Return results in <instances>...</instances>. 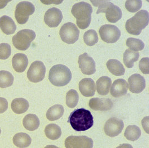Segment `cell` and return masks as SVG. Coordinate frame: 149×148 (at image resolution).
Here are the masks:
<instances>
[{
    "instance_id": "obj_28",
    "label": "cell",
    "mask_w": 149,
    "mask_h": 148,
    "mask_svg": "<svg viewBox=\"0 0 149 148\" xmlns=\"http://www.w3.org/2000/svg\"><path fill=\"white\" fill-rule=\"evenodd\" d=\"M140 54L139 52L134 51L128 49L125 51L123 54V62L127 68H132L134 67V62H136L139 60Z\"/></svg>"
},
{
    "instance_id": "obj_17",
    "label": "cell",
    "mask_w": 149,
    "mask_h": 148,
    "mask_svg": "<svg viewBox=\"0 0 149 148\" xmlns=\"http://www.w3.org/2000/svg\"><path fill=\"white\" fill-rule=\"evenodd\" d=\"M129 84L127 81L123 79L116 80L112 84L111 88V94L115 98H119L127 93Z\"/></svg>"
},
{
    "instance_id": "obj_12",
    "label": "cell",
    "mask_w": 149,
    "mask_h": 148,
    "mask_svg": "<svg viewBox=\"0 0 149 148\" xmlns=\"http://www.w3.org/2000/svg\"><path fill=\"white\" fill-rule=\"evenodd\" d=\"M123 128L124 123L123 121L116 117H112L106 122L104 131L107 136L113 137L121 133Z\"/></svg>"
},
{
    "instance_id": "obj_13",
    "label": "cell",
    "mask_w": 149,
    "mask_h": 148,
    "mask_svg": "<svg viewBox=\"0 0 149 148\" xmlns=\"http://www.w3.org/2000/svg\"><path fill=\"white\" fill-rule=\"evenodd\" d=\"M79 67L81 72L85 75H91L95 74L96 71L95 63L94 60L87 53L81 54L78 58Z\"/></svg>"
},
{
    "instance_id": "obj_20",
    "label": "cell",
    "mask_w": 149,
    "mask_h": 148,
    "mask_svg": "<svg viewBox=\"0 0 149 148\" xmlns=\"http://www.w3.org/2000/svg\"><path fill=\"white\" fill-rule=\"evenodd\" d=\"M0 28L1 30L7 35L14 34L16 30V25L10 17L3 15L0 18Z\"/></svg>"
},
{
    "instance_id": "obj_21",
    "label": "cell",
    "mask_w": 149,
    "mask_h": 148,
    "mask_svg": "<svg viewBox=\"0 0 149 148\" xmlns=\"http://www.w3.org/2000/svg\"><path fill=\"white\" fill-rule=\"evenodd\" d=\"M112 80L108 76H102L96 82L97 91L101 95H106L109 92L111 87Z\"/></svg>"
},
{
    "instance_id": "obj_36",
    "label": "cell",
    "mask_w": 149,
    "mask_h": 148,
    "mask_svg": "<svg viewBox=\"0 0 149 148\" xmlns=\"http://www.w3.org/2000/svg\"><path fill=\"white\" fill-rule=\"evenodd\" d=\"M139 68L143 74H149V58L148 57L142 58L139 62Z\"/></svg>"
},
{
    "instance_id": "obj_42",
    "label": "cell",
    "mask_w": 149,
    "mask_h": 148,
    "mask_svg": "<svg viewBox=\"0 0 149 148\" xmlns=\"http://www.w3.org/2000/svg\"><path fill=\"white\" fill-rule=\"evenodd\" d=\"M1 128H0V134H1Z\"/></svg>"
},
{
    "instance_id": "obj_3",
    "label": "cell",
    "mask_w": 149,
    "mask_h": 148,
    "mask_svg": "<svg viewBox=\"0 0 149 148\" xmlns=\"http://www.w3.org/2000/svg\"><path fill=\"white\" fill-rule=\"evenodd\" d=\"M149 14L146 10H140L127 20L125 27L129 33L139 35L149 24Z\"/></svg>"
},
{
    "instance_id": "obj_31",
    "label": "cell",
    "mask_w": 149,
    "mask_h": 148,
    "mask_svg": "<svg viewBox=\"0 0 149 148\" xmlns=\"http://www.w3.org/2000/svg\"><path fill=\"white\" fill-rule=\"evenodd\" d=\"M79 101V95L74 89L69 90L66 95V104L69 108H73L77 106Z\"/></svg>"
},
{
    "instance_id": "obj_39",
    "label": "cell",
    "mask_w": 149,
    "mask_h": 148,
    "mask_svg": "<svg viewBox=\"0 0 149 148\" xmlns=\"http://www.w3.org/2000/svg\"><path fill=\"white\" fill-rule=\"evenodd\" d=\"M10 1H0V9L4 8Z\"/></svg>"
},
{
    "instance_id": "obj_22",
    "label": "cell",
    "mask_w": 149,
    "mask_h": 148,
    "mask_svg": "<svg viewBox=\"0 0 149 148\" xmlns=\"http://www.w3.org/2000/svg\"><path fill=\"white\" fill-rule=\"evenodd\" d=\"M11 109L16 114H22L26 112L29 107L28 101L22 98H16L12 101Z\"/></svg>"
},
{
    "instance_id": "obj_27",
    "label": "cell",
    "mask_w": 149,
    "mask_h": 148,
    "mask_svg": "<svg viewBox=\"0 0 149 148\" xmlns=\"http://www.w3.org/2000/svg\"><path fill=\"white\" fill-rule=\"evenodd\" d=\"M44 131L46 136L52 140H57L61 136V128L55 123L49 124L45 128Z\"/></svg>"
},
{
    "instance_id": "obj_9",
    "label": "cell",
    "mask_w": 149,
    "mask_h": 148,
    "mask_svg": "<svg viewBox=\"0 0 149 148\" xmlns=\"http://www.w3.org/2000/svg\"><path fill=\"white\" fill-rule=\"evenodd\" d=\"M99 33L102 40L107 43H114L120 39L121 31L117 27L106 24L100 27Z\"/></svg>"
},
{
    "instance_id": "obj_37",
    "label": "cell",
    "mask_w": 149,
    "mask_h": 148,
    "mask_svg": "<svg viewBox=\"0 0 149 148\" xmlns=\"http://www.w3.org/2000/svg\"><path fill=\"white\" fill-rule=\"evenodd\" d=\"M8 108V101L2 97H0V113H3L7 111Z\"/></svg>"
},
{
    "instance_id": "obj_40",
    "label": "cell",
    "mask_w": 149,
    "mask_h": 148,
    "mask_svg": "<svg viewBox=\"0 0 149 148\" xmlns=\"http://www.w3.org/2000/svg\"><path fill=\"white\" fill-rule=\"evenodd\" d=\"M116 148H133V147L131 145L129 144H123L122 145H120Z\"/></svg>"
},
{
    "instance_id": "obj_4",
    "label": "cell",
    "mask_w": 149,
    "mask_h": 148,
    "mask_svg": "<svg viewBox=\"0 0 149 148\" xmlns=\"http://www.w3.org/2000/svg\"><path fill=\"white\" fill-rule=\"evenodd\" d=\"M72 75L70 69L65 65L58 64L51 68L49 74V80L56 87H64L72 79Z\"/></svg>"
},
{
    "instance_id": "obj_6",
    "label": "cell",
    "mask_w": 149,
    "mask_h": 148,
    "mask_svg": "<svg viewBox=\"0 0 149 148\" xmlns=\"http://www.w3.org/2000/svg\"><path fill=\"white\" fill-rule=\"evenodd\" d=\"M35 37L36 34L33 30L23 29L18 32L13 37V43L14 47L18 50L25 51L29 48Z\"/></svg>"
},
{
    "instance_id": "obj_2",
    "label": "cell",
    "mask_w": 149,
    "mask_h": 148,
    "mask_svg": "<svg viewBox=\"0 0 149 148\" xmlns=\"http://www.w3.org/2000/svg\"><path fill=\"white\" fill-rule=\"evenodd\" d=\"M92 12L91 5L86 2L77 3L72 8V13L76 18L77 24L81 29H85L89 26Z\"/></svg>"
},
{
    "instance_id": "obj_26",
    "label": "cell",
    "mask_w": 149,
    "mask_h": 148,
    "mask_svg": "<svg viewBox=\"0 0 149 148\" xmlns=\"http://www.w3.org/2000/svg\"><path fill=\"white\" fill-rule=\"evenodd\" d=\"M64 112V109L63 106L55 104L50 108L47 112L46 116L49 121H56L61 118Z\"/></svg>"
},
{
    "instance_id": "obj_32",
    "label": "cell",
    "mask_w": 149,
    "mask_h": 148,
    "mask_svg": "<svg viewBox=\"0 0 149 148\" xmlns=\"http://www.w3.org/2000/svg\"><path fill=\"white\" fill-rule=\"evenodd\" d=\"M83 40L87 46H94L98 41V37L97 32L93 29L86 32L83 35Z\"/></svg>"
},
{
    "instance_id": "obj_1",
    "label": "cell",
    "mask_w": 149,
    "mask_h": 148,
    "mask_svg": "<svg viewBox=\"0 0 149 148\" xmlns=\"http://www.w3.org/2000/svg\"><path fill=\"white\" fill-rule=\"evenodd\" d=\"M68 122L77 131H84L93 125V117L91 112L84 108L77 109L73 111L69 117Z\"/></svg>"
},
{
    "instance_id": "obj_16",
    "label": "cell",
    "mask_w": 149,
    "mask_h": 148,
    "mask_svg": "<svg viewBox=\"0 0 149 148\" xmlns=\"http://www.w3.org/2000/svg\"><path fill=\"white\" fill-rule=\"evenodd\" d=\"M113 103L109 98H93L89 101V106L94 111H106L112 109Z\"/></svg>"
},
{
    "instance_id": "obj_41",
    "label": "cell",
    "mask_w": 149,
    "mask_h": 148,
    "mask_svg": "<svg viewBox=\"0 0 149 148\" xmlns=\"http://www.w3.org/2000/svg\"><path fill=\"white\" fill-rule=\"evenodd\" d=\"M44 148H60L55 146V145H47V147H45Z\"/></svg>"
},
{
    "instance_id": "obj_11",
    "label": "cell",
    "mask_w": 149,
    "mask_h": 148,
    "mask_svg": "<svg viewBox=\"0 0 149 148\" xmlns=\"http://www.w3.org/2000/svg\"><path fill=\"white\" fill-rule=\"evenodd\" d=\"M66 148H93V141L86 136H70L65 141Z\"/></svg>"
},
{
    "instance_id": "obj_10",
    "label": "cell",
    "mask_w": 149,
    "mask_h": 148,
    "mask_svg": "<svg viewBox=\"0 0 149 148\" xmlns=\"http://www.w3.org/2000/svg\"><path fill=\"white\" fill-rule=\"evenodd\" d=\"M45 73L44 64L41 61H36L31 63L27 71V78L33 82H39L44 79Z\"/></svg>"
},
{
    "instance_id": "obj_23",
    "label": "cell",
    "mask_w": 149,
    "mask_h": 148,
    "mask_svg": "<svg viewBox=\"0 0 149 148\" xmlns=\"http://www.w3.org/2000/svg\"><path fill=\"white\" fill-rule=\"evenodd\" d=\"M31 138L29 135L20 132L15 135L13 137L14 145L19 148H26L29 147L31 143Z\"/></svg>"
},
{
    "instance_id": "obj_30",
    "label": "cell",
    "mask_w": 149,
    "mask_h": 148,
    "mask_svg": "<svg viewBox=\"0 0 149 148\" xmlns=\"http://www.w3.org/2000/svg\"><path fill=\"white\" fill-rule=\"evenodd\" d=\"M14 78L10 72L0 71V87L6 88L11 87L14 83Z\"/></svg>"
},
{
    "instance_id": "obj_19",
    "label": "cell",
    "mask_w": 149,
    "mask_h": 148,
    "mask_svg": "<svg viewBox=\"0 0 149 148\" xmlns=\"http://www.w3.org/2000/svg\"><path fill=\"white\" fill-rule=\"evenodd\" d=\"M27 56L23 54H15L12 60V65L14 70L17 73L24 72L28 65Z\"/></svg>"
},
{
    "instance_id": "obj_8",
    "label": "cell",
    "mask_w": 149,
    "mask_h": 148,
    "mask_svg": "<svg viewBox=\"0 0 149 148\" xmlns=\"http://www.w3.org/2000/svg\"><path fill=\"white\" fill-rule=\"evenodd\" d=\"M79 30L74 24L67 23L64 24L60 30L59 34L61 40L70 44L75 43L79 38Z\"/></svg>"
},
{
    "instance_id": "obj_24",
    "label": "cell",
    "mask_w": 149,
    "mask_h": 148,
    "mask_svg": "<svg viewBox=\"0 0 149 148\" xmlns=\"http://www.w3.org/2000/svg\"><path fill=\"white\" fill-rule=\"evenodd\" d=\"M23 125L27 130L33 131L39 127L40 120L36 115L28 114L23 120Z\"/></svg>"
},
{
    "instance_id": "obj_25",
    "label": "cell",
    "mask_w": 149,
    "mask_h": 148,
    "mask_svg": "<svg viewBox=\"0 0 149 148\" xmlns=\"http://www.w3.org/2000/svg\"><path fill=\"white\" fill-rule=\"evenodd\" d=\"M107 67L110 73L116 76H122L125 74V68L119 61L115 59H111L107 61Z\"/></svg>"
},
{
    "instance_id": "obj_7",
    "label": "cell",
    "mask_w": 149,
    "mask_h": 148,
    "mask_svg": "<svg viewBox=\"0 0 149 148\" xmlns=\"http://www.w3.org/2000/svg\"><path fill=\"white\" fill-rule=\"evenodd\" d=\"M35 8L34 5L28 1L19 2L16 7L15 17L19 24H24L27 23L29 16L34 13Z\"/></svg>"
},
{
    "instance_id": "obj_14",
    "label": "cell",
    "mask_w": 149,
    "mask_h": 148,
    "mask_svg": "<svg viewBox=\"0 0 149 148\" xmlns=\"http://www.w3.org/2000/svg\"><path fill=\"white\" fill-rule=\"evenodd\" d=\"M63 14L61 11L56 7L49 9L44 16L45 24L50 27H56L61 23Z\"/></svg>"
},
{
    "instance_id": "obj_29",
    "label": "cell",
    "mask_w": 149,
    "mask_h": 148,
    "mask_svg": "<svg viewBox=\"0 0 149 148\" xmlns=\"http://www.w3.org/2000/svg\"><path fill=\"white\" fill-rule=\"evenodd\" d=\"M141 135L140 128L136 125H130L126 128L124 135L125 137L130 141L137 140Z\"/></svg>"
},
{
    "instance_id": "obj_15",
    "label": "cell",
    "mask_w": 149,
    "mask_h": 148,
    "mask_svg": "<svg viewBox=\"0 0 149 148\" xmlns=\"http://www.w3.org/2000/svg\"><path fill=\"white\" fill-rule=\"evenodd\" d=\"M128 81L130 90L133 93L137 94L142 92L146 87L145 80L140 74H133L129 78Z\"/></svg>"
},
{
    "instance_id": "obj_33",
    "label": "cell",
    "mask_w": 149,
    "mask_h": 148,
    "mask_svg": "<svg viewBox=\"0 0 149 148\" xmlns=\"http://www.w3.org/2000/svg\"><path fill=\"white\" fill-rule=\"evenodd\" d=\"M126 44L130 48V49L136 52L142 51L145 46L142 40L134 38H128L126 42Z\"/></svg>"
},
{
    "instance_id": "obj_5",
    "label": "cell",
    "mask_w": 149,
    "mask_h": 148,
    "mask_svg": "<svg viewBox=\"0 0 149 148\" xmlns=\"http://www.w3.org/2000/svg\"><path fill=\"white\" fill-rule=\"evenodd\" d=\"M91 2L95 6L98 7L97 14L106 13V19L109 22L115 23L121 19V10L112 2L108 1H92Z\"/></svg>"
},
{
    "instance_id": "obj_35",
    "label": "cell",
    "mask_w": 149,
    "mask_h": 148,
    "mask_svg": "<svg viewBox=\"0 0 149 148\" xmlns=\"http://www.w3.org/2000/svg\"><path fill=\"white\" fill-rule=\"evenodd\" d=\"M11 54V48L7 43L0 44V59L6 60Z\"/></svg>"
},
{
    "instance_id": "obj_18",
    "label": "cell",
    "mask_w": 149,
    "mask_h": 148,
    "mask_svg": "<svg viewBox=\"0 0 149 148\" xmlns=\"http://www.w3.org/2000/svg\"><path fill=\"white\" fill-rule=\"evenodd\" d=\"M95 81L91 78L83 79L79 83V89L84 97H93L95 94Z\"/></svg>"
},
{
    "instance_id": "obj_38",
    "label": "cell",
    "mask_w": 149,
    "mask_h": 148,
    "mask_svg": "<svg viewBox=\"0 0 149 148\" xmlns=\"http://www.w3.org/2000/svg\"><path fill=\"white\" fill-rule=\"evenodd\" d=\"M149 117L147 116L145 117V118H143L142 120V127L143 128V129L145 130V131H146V132L147 134H149Z\"/></svg>"
},
{
    "instance_id": "obj_34",
    "label": "cell",
    "mask_w": 149,
    "mask_h": 148,
    "mask_svg": "<svg viewBox=\"0 0 149 148\" xmlns=\"http://www.w3.org/2000/svg\"><path fill=\"white\" fill-rule=\"evenodd\" d=\"M142 2L140 0L137 1H127L125 3L126 8L131 13L138 11L142 7Z\"/></svg>"
}]
</instances>
